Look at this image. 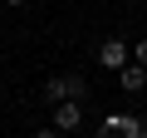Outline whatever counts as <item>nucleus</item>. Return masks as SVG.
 <instances>
[{"instance_id": "obj_7", "label": "nucleus", "mask_w": 147, "mask_h": 138, "mask_svg": "<svg viewBox=\"0 0 147 138\" xmlns=\"http://www.w3.org/2000/svg\"><path fill=\"white\" fill-rule=\"evenodd\" d=\"M5 5H25V0H5Z\"/></svg>"}, {"instance_id": "obj_4", "label": "nucleus", "mask_w": 147, "mask_h": 138, "mask_svg": "<svg viewBox=\"0 0 147 138\" xmlns=\"http://www.w3.org/2000/svg\"><path fill=\"white\" fill-rule=\"evenodd\" d=\"M118 84H123V94H142V89H147V64H137V59L123 64V69H118Z\"/></svg>"}, {"instance_id": "obj_2", "label": "nucleus", "mask_w": 147, "mask_h": 138, "mask_svg": "<svg viewBox=\"0 0 147 138\" xmlns=\"http://www.w3.org/2000/svg\"><path fill=\"white\" fill-rule=\"evenodd\" d=\"M98 138H147V128H142L137 118H127V113H113V118L98 128Z\"/></svg>"}, {"instance_id": "obj_3", "label": "nucleus", "mask_w": 147, "mask_h": 138, "mask_svg": "<svg viewBox=\"0 0 147 138\" xmlns=\"http://www.w3.org/2000/svg\"><path fill=\"white\" fill-rule=\"evenodd\" d=\"M98 64H103V69H123V64H132V49H127L123 40H103V44H98Z\"/></svg>"}, {"instance_id": "obj_5", "label": "nucleus", "mask_w": 147, "mask_h": 138, "mask_svg": "<svg viewBox=\"0 0 147 138\" xmlns=\"http://www.w3.org/2000/svg\"><path fill=\"white\" fill-rule=\"evenodd\" d=\"M69 94H74L69 74H54V79H44V99H49V104H59V99H69Z\"/></svg>"}, {"instance_id": "obj_6", "label": "nucleus", "mask_w": 147, "mask_h": 138, "mask_svg": "<svg viewBox=\"0 0 147 138\" xmlns=\"http://www.w3.org/2000/svg\"><path fill=\"white\" fill-rule=\"evenodd\" d=\"M132 59H137V64H147V40H137V49H132Z\"/></svg>"}, {"instance_id": "obj_1", "label": "nucleus", "mask_w": 147, "mask_h": 138, "mask_svg": "<svg viewBox=\"0 0 147 138\" xmlns=\"http://www.w3.org/2000/svg\"><path fill=\"white\" fill-rule=\"evenodd\" d=\"M79 128H84V104H79V99H59V104H54V133L74 138Z\"/></svg>"}]
</instances>
